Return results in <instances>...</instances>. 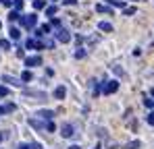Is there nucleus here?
Listing matches in <instances>:
<instances>
[{
    "mask_svg": "<svg viewBox=\"0 0 154 149\" xmlns=\"http://www.w3.org/2000/svg\"><path fill=\"white\" fill-rule=\"evenodd\" d=\"M35 23H38V15H33V13H31V15H23V17H21V25H23L25 29H33V27H35Z\"/></svg>",
    "mask_w": 154,
    "mask_h": 149,
    "instance_id": "f257e3e1",
    "label": "nucleus"
},
{
    "mask_svg": "<svg viewBox=\"0 0 154 149\" xmlns=\"http://www.w3.org/2000/svg\"><path fill=\"white\" fill-rule=\"evenodd\" d=\"M60 135H63L65 139H71V137L75 135V126H73V124H69V122H65L63 126H60Z\"/></svg>",
    "mask_w": 154,
    "mask_h": 149,
    "instance_id": "f03ea898",
    "label": "nucleus"
},
{
    "mask_svg": "<svg viewBox=\"0 0 154 149\" xmlns=\"http://www.w3.org/2000/svg\"><path fill=\"white\" fill-rule=\"evenodd\" d=\"M56 39H58L60 44H69V42H71V33H69L67 29H58V31H56Z\"/></svg>",
    "mask_w": 154,
    "mask_h": 149,
    "instance_id": "7ed1b4c3",
    "label": "nucleus"
},
{
    "mask_svg": "<svg viewBox=\"0 0 154 149\" xmlns=\"http://www.w3.org/2000/svg\"><path fill=\"white\" fill-rule=\"evenodd\" d=\"M119 89V81H108L106 85L102 87V91H104V95H110V93H115Z\"/></svg>",
    "mask_w": 154,
    "mask_h": 149,
    "instance_id": "20e7f679",
    "label": "nucleus"
},
{
    "mask_svg": "<svg viewBox=\"0 0 154 149\" xmlns=\"http://www.w3.org/2000/svg\"><path fill=\"white\" fill-rule=\"evenodd\" d=\"M25 95L38 99V101H46V93H44V91H25Z\"/></svg>",
    "mask_w": 154,
    "mask_h": 149,
    "instance_id": "39448f33",
    "label": "nucleus"
},
{
    "mask_svg": "<svg viewBox=\"0 0 154 149\" xmlns=\"http://www.w3.org/2000/svg\"><path fill=\"white\" fill-rule=\"evenodd\" d=\"M42 64V56H29L25 58V66H40Z\"/></svg>",
    "mask_w": 154,
    "mask_h": 149,
    "instance_id": "423d86ee",
    "label": "nucleus"
},
{
    "mask_svg": "<svg viewBox=\"0 0 154 149\" xmlns=\"http://www.w3.org/2000/svg\"><path fill=\"white\" fill-rule=\"evenodd\" d=\"M25 46L29 50H44V44H42V42H38V39H27Z\"/></svg>",
    "mask_w": 154,
    "mask_h": 149,
    "instance_id": "0eeeda50",
    "label": "nucleus"
},
{
    "mask_svg": "<svg viewBox=\"0 0 154 149\" xmlns=\"http://www.w3.org/2000/svg\"><path fill=\"white\" fill-rule=\"evenodd\" d=\"M2 81H4V83H8V85L21 87V79H15V77H11V74H4V77H2Z\"/></svg>",
    "mask_w": 154,
    "mask_h": 149,
    "instance_id": "6e6552de",
    "label": "nucleus"
},
{
    "mask_svg": "<svg viewBox=\"0 0 154 149\" xmlns=\"http://www.w3.org/2000/svg\"><path fill=\"white\" fill-rule=\"evenodd\" d=\"M65 95H67V89H65V85H58V87L54 89V98H56V99H65Z\"/></svg>",
    "mask_w": 154,
    "mask_h": 149,
    "instance_id": "1a4fd4ad",
    "label": "nucleus"
},
{
    "mask_svg": "<svg viewBox=\"0 0 154 149\" xmlns=\"http://www.w3.org/2000/svg\"><path fill=\"white\" fill-rule=\"evenodd\" d=\"M38 116H40V118H44V120H52L54 112H52V110H40V112H38Z\"/></svg>",
    "mask_w": 154,
    "mask_h": 149,
    "instance_id": "9d476101",
    "label": "nucleus"
},
{
    "mask_svg": "<svg viewBox=\"0 0 154 149\" xmlns=\"http://www.w3.org/2000/svg\"><path fill=\"white\" fill-rule=\"evenodd\" d=\"M98 29H100V31H106V33H110V31H112V25L106 23V21H100V23H98Z\"/></svg>",
    "mask_w": 154,
    "mask_h": 149,
    "instance_id": "9b49d317",
    "label": "nucleus"
},
{
    "mask_svg": "<svg viewBox=\"0 0 154 149\" xmlns=\"http://www.w3.org/2000/svg\"><path fill=\"white\" fill-rule=\"evenodd\" d=\"M21 37V31L17 27H11V39H19Z\"/></svg>",
    "mask_w": 154,
    "mask_h": 149,
    "instance_id": "f8f14e48",
    "label": "nucleus"
},
{
    "mask_svg": "<svg viewBox=\"0 0 154 149\" xmlns=\"http://www.w3.org/2000/svg\"><path fill=\"white\" fill-rule=\"evenodd\" d=\"M33 8L35 10H42V8H46V2L44 0H33Z\"/></svg>",
    "mask_w": 154,
    "mask_h": 149,
    "instance_id": "ddd939ff",
    "label": "nucleus"
},
{
    "mask_svg": "<svg viewBox=\"0 0 154 149\" xmlns=\"http://www.w3.org/2000/svg\"><path fill=\"white\" fill-rule=\"evenodd\" d=\"M140 147H142V143H140V141H131V143H127L123 149H140Z\"/></svg>",
    "mask_w": 154,
    "mask_h": 149,
    "instance_id": "4468645a",
    "label": "nucleus"
},
{
    "mask_svg": "<svg viewBox=\"0 0 154 149\" xmlns=\"http://www.w3.org/2000/svg\"><path fill=\"white\" fill-rule=\"evenodd\" d=\"M96 10H98V13H106V15H110V13H112V10H110L108 6H104V4H98V6H96Z\"/></svg>",
    "mask_w": 154,
    "mask_h": 149,
    "instance_id": "2eb2a0df",
    "label": "nucleus"
},
{
    "mask_svg": "<svg viewBox=\"0 0 154 149\" xmlns=\"http://www.w3.org/2000/svg\"><path fill=\"white\" fill-rule=\"evenodd\" d=\"M15 104H6V106H2V110H4V114H8V112H15Z\"/></svg>",
    "mask_w": 154,
    "mask_h": 149,
    "instance_id": "dca6fc26",
    "label": "nucleus"
},
{
    "mask_svg": "<svg viewBox=\"0 0 154 149\" xmlns=\"http://www.w3.org/2000/svg\"><path fill=\"white\" fill-rule=\"evenodd\" d=\"M46 15H48V17H54V15H56V6H54V4H52V6H46Z\"/></svg>",
    "mask_w": 154,
    "mask_h": 149,
    "instance_id": "f3484780",
    "label": "nucleus"
},
{
    "mask_svg": "<svg viewBox=\"0 0 154 149\" xmlns=\"http://www.w3.org/2000/svg\"><path fill=\"white\" fill-rule=\"evenodd\" d=\"M19 19H21V17H19V13H17V10H13V13L8 15V21H11V23H13V21H19Z\"/></svg>",
    "mask_w": 154,
    "mask_h": 149,
    "instance_id": "a211bd4d",
    "label": "nucleus"
},
{
    "mask_svg": "<svg viewBox=\"0 0 154 149\" xmlns=\"http://www.w3.org/2000/svg\"><path fill=\"white\" fill-rule=\"evenodd\" d=\"M33 79V74L29 73V71H23V74H21V81H31Z\"/></svg>",
    "mask_w": 154,
    "mask_h": 149,
    "instance_id": "6ab92c4d",
    "label": "nucleus"
},
{
    "mask_svg": "<svg viewBox=\"0 0 154 149\" xmlns=\"http://www.w3.org/2000/svg\"><path fill=\"white\" fill-rule=\"evenodd\" d=\"M135 10H137L135 6H125V8H123V13H125V15H135Z\"/></svg>",
    "mask_w": 154,
    "mask_h": 149,
    "instance_id": "aec40b11",
    "label": "nucleus"
},
{
    "mask_svg": "<svg viewBox=\"0 0 154 149\" xmlns=\"http://www.w3.org/2000/svg\"><path fill=\"white\" fill-rule=\"evenodd\" d=\"M0 48L2 50H11V42H8V39H0Z\"/></svg>",
    "mask_w": 154,
    "mask_h": 149,
    "instance_id": "412c9836",
    "label": "nucleus"
},
{
    "mask_svg": "<svg viewBox=\"0 0 154 149\" xmlns=\"http://www.w3.org/2000/svg\"><path fill=\"white\" fill-rule=\"evenodd\" d=\"M108 2H110L112 6H121V8H125V2H123V0H108Z\"/></svg>",
    "mask_w": 154,
    "mask_h": 149,
    "instance_id": "4be33fe9",
    "label": "nucleus"
},
{
    "mask_svg": "<svg viewBox=\"0 0 154 149\" xmlns=\"http://www.w3.org/2000/svg\"><path fill=\"white\" fill-rule=\"evenodd\" d=\"M75 58H85V50H83V48H77V52H75Z\"/></svg>",
    "mask_w": 154,
    "mask_h": 149,
    "instance_id": "5701e85b",
    "label": "nucleus"
},
{
    "mask_svg": "<svg viewBox=\"0 0 154 149\" xmlns=\"http://www.w3.org/2000/svg\"><path fill=\"white\" fill-rule=\"evenodd\" d=\"M54 128H56V126H54V122H52V120H48V122H46V130H54Z\"/></svg>",
    "mask_w": 154,
    "mask_h": 149,
    "instance_id": "b1692460",
    "label": "nucleus"
},
{
    "mask_svg": "<svg viewBox=\"0 0 154 149\" xmlns=\"http://www.w3.org/2000/svg\"><path fill=\"white\" fill-rule=\"evenodd\" d=\"M15 8L21 10V8H23V0H15Z\"/></svg>",
    "mask_w": 154,
    "mask_h": 149,
    "instance_id": "393cba45",
    "label": "nucleus"
},
{
    "mask_svg": "<svg viewBox=\"0 0 154 149\" xmlns=\"http://www.w3.org/2000/svg\"><path fill=\"white\" fill-rule=\"evenodd\" d=\"M8 95V89L6 87H0V98H6Z\"/></svg>",
    "mask_w": 154,
    "mask_h": 149,
    "instance_id": "a878e982",
    "label": "nucleus"
},
{
    "mask_svg": "<svg viewBox=\"0 0 154 149\" xmlns=\"http://www.w3.org/2000/svg\"><path fill=\"white\" fill-rule=\"evenodd\" d=\"M2 6H13V0H0Z\"/></svg>",
    "mask_w": 154,
    "mask_h": 149,
    "instance_id": "bb28decb",
    "label": "nucleus"
},
{
    "mask_svg": "<svg viewBox=\"0 0 154 149\" xmlns=\"http://www.w3.org/2000/svg\"><path fill=\"white\" fill-rule=\"evenodd\" d=\"M63 4H67V6H73V4H77V0H63Z\"/></svg>",
    "mask_w": 154,
    "mask_h": 149,
    "instance_id": "cd10ccee",
    "label": "nucleus"
},
{
    "mask_svg": "<svg viewBox=\"0 0 154 149\" xmlns=\"http://www.w3.org/2000/svg\"><path fill=\"white\" fill-rule=\"evenodd\" d=\"M29 149H42V145H40V143H31V145H29Z\"/></svg>",
    "mask_w": 154,
    "mask_h": 149,
    "instance_id": "c85d7f7f",
    "label": "nucleus"
},
{
    "mask_svg": "<svg viewBox=\"0 0 154 149\" xmlns=\"http://www.w3.org/2000/svg\"><path fill=\"white\" fill-rule=\"evenodd\" d=\"M148 124H152V126H154V112L150 114V116H148Z\"/></svg>",
    "mask_w": 154,
    "mask_h": 149,
    "instance_id": "c756f323",
    "label": "nucleus"
},
{
    "mask_svg": "<svg viewBox=\"0 0 154 149\" xmlns=\"http://www.w3.org/2000/svg\"><path fill=\"white\" fill-rule=\"evenodd\" d=\"M146 106L148 108H154V99H146Z\"/></svg>",
    "mask_w": 154,
    "mask_h": 149,
    "instance_id": "7c9ffc66",
    "label": "nucleus"
},
{
    "mask_svg": "<svg viewBox=\"0 0 154 149\" xmlns=\"http://www.w3.org/2000/svg\"><path fill=\"white\" fill-rule=\"evenodd\" d=\"M17 149H29V145H27V143H21V145H19Z\"/></svg>",
    "mask_w": 154,
    "mask_h": 149,
    "instance_id": "2f4dec72",
    "label": "nucleus"
},
{
    "mask_svg": "<svg viewBox=\"0 0 154 149\" xmlns=\"http://www.w3.org/2000/svg\"><path fill=\"white\" fill-rule=\"evenodd\" d=\"M4 139H6V135H4V133H0V143H2Z\"/></svg>",
    "mask_w": 154,
    "mask_h": 149,
    "instance_id": "473e14b6",
    "label": "nucleus"
},
{
    "mask_svg": "<svg viewBox=\"0 0 154 149\" xmlns=\"http://www.w3.org/2000/svg\"><path fill=\"white\" fill-rule=\"evenodd\" d=\"M69 149H81V147H79V145H71Z\"/></svg>",
    "mask_w": 154,
    "mask_h": 149,
    "instance_id": "72a5a7b5",
    "label": "nucleus"
},
{
    "mask_svg": "<svg viewBox=\"0 0 154 149\" xmlns=\"http://www.w3.org/2000/svg\"><path fill=\"white\" fill-rule=\"evenodd\" d=\"M2 114H4V110H2V106H0V116H2Z\"/></svg>",
    "mask_w": 154,
    "mask_h": 149,
    "instance_id": "f704fd0d",
    "label": "nucleus"
},
{
    "mask_svg": "<svg viewBox=\"0 0 154 149\" xmlns=\"http://www.w3.org/2000/svg\"><path fill=\"white\" fill-rule=\"evenodd\" d=\"M150 93H152V98H154V87H152V89H150Z\"/></svg>",
    "mask_w": 154,
    "mask_h": 149,
    "instance_id": "c9c22d12",
    "label": "nucleus"
},
{
    "mask_svg": "<svg viewBox=\"0 0 154 149\" xmlns=\"http://www.w3.org/2000/svg\"><path fill=\"white\" fill-rule=\"evenodd\" d=\"M0 27H2V23H0Z\"/></svg>",
    "mask_w": 154,
    "mask_h": 149,
    "instance_id": "e433bc0d",
    "label": "nucleus"
}]
</instances>
